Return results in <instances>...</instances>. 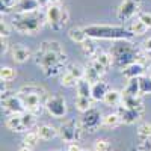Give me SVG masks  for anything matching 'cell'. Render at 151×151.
Returning <instances> with one entry per match:
<instances>
[{"label":"cell","mask_w":151,"mask_h":151,"mask_svg":"<svg viewBox=\"0 0 151 151\" xmlns=\"http://www.w3.org/2000/svg\"><path fill=\"white\" fill-rule=\"evenodd\" d=\"M33 60L38 67H41L45 77L60 76L68 67V56L59 41L47 40L40 44L33 53Z\"/></svg>","instance_id":"1"},{"label":"cell","mask_w":151,"mask_h":151,"mask_svg":"<svg viewBox=\"0 0 151 151\" xmlns=\"http://www.w3.org/2000/svg\"><path fill=\"white\" fill-rule=\"evenodd\" d=\"M47 23L45 12L40 11H32V12H15L12 17L11 26L17 33L21 35H36L40 33Z\"/></svg>","instance_id":"2"},{"label":"cell","mask_w":151,"mask_h":151,"mask_svg":"<svg viewBox=\"0 0 151 151\" xmlns=\"http://www.w3.org/2000/svg\"><path fill=\"white\" fill-rule=\"evenodd\" d=\"M18 95L21 97L24 106H26V110L36 116H40L42 113V110L45 109V101L50 97L44 88L38 85L21 86L18 89Z\"/></svg>","instance_id":"3"},{"label":"cell","mask_w":151,"mask_h":151,"mask_svg":"<svg viewBox=\"0 0 151 151\" xmlns=\"http://www.w3.org/2000/svg\"><path fill=\"white\" fill-rule=\"evenodd\" d=\"M86 35L92 40H107V41H133L134 35L125 27L109 26V24H92L85 27Z\"/></svg>","instance_id":"4"},{"label":"cell","mask_w":151,"mask_h":151,"mask_svg":"<svg viewBox=\"0 0 151 151\" xmlns=\"http://www.w3.org/2000/svg\"><path fill=\"white\" fill-rule=\"evenodd\" d=\"M112 58H113V65L119 70H124L130 64L139 60V56L142 52H139L130 41H121L119 44H115L110 50Z\"/></svg>","instance_id":"5"},{"label":"cell","mask_w":151,"mask_h":151,"mask_svg":"<svg viewBox=\"0 0 151 151\" xmlns=\"http://www.w3.org/2000/svg\"><path fill=\"white\" fill-rule=\"evenodd\" d=\"M45 18H47L48 26L53 30L59 32L67 26V23L70 20V12H68L67 8H64L59 3L50 5V6L45 8Z\"/></svg>","instance_id":"6"},{"label":"cell","mask_w":151,"mask_h":151,"mask_svg":"<svg viewBox=\"0 0 151 151\" xmlns=\"http://www.w3.org/2000/svg\"><path fill=\"white\" fill-rule=\"evenodd\" d=\"M59 136L60 139L64 141L65 144H74L77 142L80 144L83 139V127L80 125V121L76 119H65L59 127H58Z\"/></svg>","instance_id":"7"},{"label":"cell","mask_w":151,"mask_h":151,"mask_svg":"<svg viewBox=\"0 0 151 151\" xmlns=\"http://www.w3.org/2000/svg\"><path fill=\"white\" fill-rule=\"evenodd\" d=\"M80 125L83 127L85 132L88 133H94L97 132L100 127H103V116H101V112L98 109L92 107L88 112L83 113V116L80 119Z\"/></svg>","instance_id":"8"},{"label":"cell","mask_w":151,"mask_h":151,"mask_svg":"<svg viewBox=\"0 0 151 151\" xmlns=\"http://www.w3.org/2000/svg\"><path fill=\"white\" fill-rule=\"evenodd\" d=\"M45 110L48 112L50 116L53 118H64L68 112V106H67V100L62 95H52L47 98L45 101Z\"/></svg>","instance_id":"9"},{"label":"cell","mask_w":151,"mask_h":151,"mask_svg":"<svg viewBox=\"0 0 151 151\" xmlns=\"http://www.w3.org/2000/svg\"><path fill=\"white\" fill-rule=\"evenodd\" d=\"M141 12V0H122L116 11L119 21H130Z\"/></svg>","instance_id":"10"},{"label":"cell","mask_w":151,"mask_h":151,"mask_svg":"<svg viewBox=\"0 0 151 151\" xmlns=\"http://www.w3.org/2000/svg\"><path fill=\"white\" fill-rule=\"evenodd\" d=\"M2 107L9 112L11 115H14V113H24L27 112L26 110V106H24L21 97L17 94H11L9 91L2 94Z\"/></svg>","instance_id":"11"},{"label":"cell","mask_w":151,"mask_h":151,"mask_svg":"<svg viewBox=\"0 0 151 151\" xmlns=\"http://www.w3.org/2000/svg\"><path fill=\"white\" fill-rule=\"evenodd\" d=\"M116 113L121 116L122 124H129V125L137 122V121L142 118V113H139L137 110H133V109H130V107H127V106H124L122 103L116 107Z\"/></svg>","instance_id":"12"},{"label":"cell","mask_w":151,"mask_h":151,"mask_svg":"<svg viewBox=\"0 0 151 151\" xmlns=\"http://www.w3.org/2000/svg\"><path fill=\"white\" fill-rule=\"evenodd\" d=\"M11 55H12V59H14L17 64H24V62H27L32 56V52L30 48L23 45V44H15L11 47Z\"/></svg>","instance_id":"13"},{"label":"cell","mask_w":151,"mask_h":151,"mask_svg":"<svg viewBox=\"0 0 151 151\" xmlns=\"http://www.w3.org/2000/svg\"><path fill=\"white\" fill-rule=\"evenodd\" d=\"M144 71H145V65L141 64V62H134V64H130L129 67H125L122 70V76L127 80H130V79H136L144 76Z\"/></svg>","instance_id":"14"},{"label":"cell","mask_w":151,"mask_h":151,"mask_svg":"<svg viewBox=\"0 0 151 151\" xmlns=\"http://www.w3.org/2000/svg\"><path fill=\"white\" fill-rule=\"evenodd\" d=\"M6 127L15 133H23L26 132V127H24L23 122V116L21 113H14V115H9L6 119Z\"/></svg>","instance_id":"15"},{"label":"cell","mask_w":151,"mask_h":151,"mask_svg":"<svg viewBox=\"0 0 151 151\" xmlns=\"http://www.w3.org/2000/svg\"><path fill=\"white\" fill-rule=\"evenodd\" d=\"M107 92H109V86H107L106 82L98 80V82L92 83V89H91L92 100H95V101H103Z\"/></svg>","instance_id":"16"},{"label":"cell","mask_w":151,"mask_h":151,"mask_svg":"<svg viewBox=\"0 0 151 151\" xmlns=\"http://www.w3.org/2000/svg\"><path fill=\"white\" fill-rule=\"evenodd\" d=\"M122 104L130 107V109H133V110H137L139 113H142V115H144L145 107H144V101H142L141 95L133 97V95H124L122 94Z\"/></svg>","instance_id":"17"},{"label":"cell","mask_w":151,"mask_h":151,"mask_svg":"<svg viewBox=\"0 0 151 151\" xmlns=\"http://www.w3.org/2000/svg\"><path fill=\"white\" fill-rule=\"evenodd\" d=\"M36 132H38V134H40L41 141H52L53 137H56L59 134L58 129H55L53 125H50V124H41V125H38Z\"/></svg>","instance_id":"18"},{"label":"cell","mask_w":151,"mask_h":151,"mask_svg":"<svg viewBox=\"0 0 151 151\" xmlns=\"http://www.w3.org/2000/svg\"><path fill=\"white\" fill-rule=\"evenodd\" d=\"M82 45V50H83V53L89 58V59H94V58H97L98 56V53L101 52V48H100L94 41H92V38H88V40L83 42V44H80Z\"/></svg>","instance_id":"19"},{"label":"cell","mask_w":151,"mask_h":151,"mask_svg":"<svg viewBox=\"0 0 151 151\" xmlns=\"http://www.w3.org/2000/svg\"><path fill=\"white\" fill-rule=\"evenodd\" d=\"M68 38L73 41V42H76V44H83L88 38L86 35V32H85V27H79V26H76V27H71L70 30H68Z\"/></svg>","instance_id":"20"},{"label":"cell","mask_w":151,"mask_h":151,"mask_svg":"<svg viewBox=\"0 0 151 151\" xmlns=\"http://www.w3.org/2000/svg\"><path fill=\"white\" fill-rule=\"evenodd\" d=\"M103 103L110 107H118L122 103V92L115 91V89H109V92L106 94V97L103 100Z\"/></svg>","instance_id":"21"},{"label":"cell","mask_w":151,"mask_h":151,"mask_svg":"<svg viewBox=\"0 0 151 151\" xmlns=\"http://www.w3.org/2000/svg\"><path fill=\"white\" fill-rule=\"evenodd\" d=\"M42 6L40 5L38 0H20L17 5V12H32V11H40Z\"/></svg>","instance_id":"22"},{"label":"cell","mask_w":151,"mask_h":151,"mask_svg":"<svg viewBox=\"0 0 151 151\" xmlns=\"http://www.w3.org/2000/svg\"><path fill=\"white\" fill-rule=\"evenodd\" d=\"M124 95H133V97H137L141 95V82H139V77L136 79H130L127 82V86H125V89L122 91Z\"/></svg>","instance_id":"23"},{"label":"cell","mask_w":151,"mask_h":151,"mask_svg":"<svg viewBox=\"0 0 151 151\" xmlns=\"http://www.w3.org/2000/svg\"><path fill=\"white\" fill-rule=\"evenodd\" d=\"M74 103H76V109H77L79 112L85 113L88 112L89 109H92V98L91 97H82V95H77L74 100Z\"/></svg>","instance_id":"24"},{"label":"cell","mask_w":151,"mask_h":151,"mask_svg":"<svg viewBox=\"0 0 151 151\" xmlns=\"http://www.w3.org/2000/svg\"><path fill=\"white\" fill-rule=\"evenodd\" d=\"M129 30L134 35V36H142V35H145L147 33V30H148V27L145 26V24L139 20V18H133L132 20V23H130V26H129Z\"/></svg>","instance_id":"25"},{"label":"cell","mask_w":151,"mask_h":151,"mask_svg":"<svg viewBox=\"0 0 151 151\" xmlns=\"http://www.w3.org/2000/svg\"><path fill=\"white\" fill-rule=\"evenodd\" d=\"M91 89H92V83H89L85 77L80 79V80H77V85H76V92H77V95L91 97Z\"/></svg>","instance_id":"26"},{"label":"cell","mask_w":151,"mask_h":151,"mask_svg":"<svg viewBox=\"0 0 151 151\" xmlns=\"http://www.w3.org/2000/svg\"><path fill=\"white\" fill-rule=\"evenodd\" d=\"M122 124V119L118 113H109V115L103 116V127H107V129H115L118 125Z\"/></svg>","instance_id":"27"},{"label":"cell","mask_w":151,"mask_h":151,"mask_svg":"<svg viewBox=\"0 0 151 151\" xmlns=\"http://www.w3.org/2000/svg\"><path fill=\"white\" fill-rule=\"evenodd\" d=\"M101 77H103V74L101 73H98L89 62H88V65L85 67V79L89 82V83H95V82H98V80H101Z\"/></svg>","instance_id":"28"},{"label":"cell","mask_w":151,"mask_h":151,"mask_svg":"<svg viewBox=\"0 0 151 151\" xmlns=\"http://www.w3.org/2000/svg\"><path fill=\"white\" fill-rule=\"evenodd\" d=\"M137 139L139 141H147L151 139V122H142L136 130Z\"/></svg>","instance_id":"29"},{"label":"cell","mask_w":151,"mask_h":151,"mask_svg":"<svg viewBox=\"0 0 151 151\" xmlns=\"http://www.w3.org/2000/svg\"><path fill=\"white\" fill-rule=\"evenodd\" d=\"M60 85L65 86V88H73V86L77 85V79H76L70 71L65 70L64 73L60 74Z\"/></svg>","instance_id":"30"},{"label":"cell","mask_w":151,"mask_h":151,"mask_svg":"<svg viewBox=\"0 0 151 151\" xmlns=\"http://www.w3.org/2000/svg\"><path fill=\"white\" fill-rule=\"evenodd\" d=\"M94 59H97V60H98L100 64H101L106 70H107V68H110V67L113 65V58H112V53L103 52V50H101V52L98 53V56H97V58H94Z\"/></svg>","instance_id":"31"},{"label":"cell","mask_w":151,"mask_h":151,"mask_svg":"<svg viewBox=\"0 0 151 151\" xmlns=\"http://www.w3.org/2000/svg\"><path fill=\"white\" fill-rule=\"evenodd\" d=\"M67 71H70L77 80L85 77V67H82L80 64H68Z\"/></svg>","instance_id":"32"},{"label":"cell","mask_w":151,"mask_h":151,"mask_svg":"<svg viewBox=\"0 0 151 151\" xmlns=\"http://www.w3.org/2000/svg\"><path fill=\"white\" fill-rule=\"evenodd\" d=\"M15 77H17V71L14 68L2 67V70H0V79H2V82H11V80H14Z\"/></svg>","instance_id":"33"},{"label":"cell","mask_w":151,"mask_h":151,"mask_svg":"<svg viewBox=\"0 0 151 151\" xmlns=\"http://www.w3.org/2000/svg\"><path fill=\"white\" fill-rule=\"evenodd\" d=\"M40 134H38V132H29V133H26V136H24V139H23V142H24V145L26 147H35L38 142H40Z\"/></svg>","instance_id":"34"},{"label":"cell","mask_w":151,"mask_h":151,"mask_svg":"<svg viewBox=\"0 0 151 151\" xmlns=\"http://www.w3.org/2000/svg\"><path fill=\"white\" fill-rule=\"evenodd\" d=\"M94 150L95 151H112L113 147H112L110 141H107V139H97L94 142Z\"/></svg>","instance_id":"35"},{"label":"cell","mask_w":151,"mask_h":151,"mask_svg":"<svg viewBox=\"0 0 151 151\" xmlns=\"http://www.w3.org/2000/svg\"><path fill=\"white\" fill-rule=\"evenodd\" d=\"M141 82V92L142 94H151V79L150 77H139Z\"/></svg>","instance_id":"36"},{"label":"cell","mask_w":151,"mask_h":151,"mask_svg":"<svg viewBox=\"0 0 151 151\" xmlns=\"http://www.w3.org/2000/svg\"><path fill=\"white\" fill-rule=\"evenodd\" d=\"M137 18H139L148 29H151V12H139Z\"/></svg>","instance_id":"37"},{"label":"cell","mask_w":151,"mask_h":151,"mask_svg":"<svg viewBox=\"0 0 151 151\" xmlns=\"http://www.w3.org/2000/svg\"><path fill=\"white\" fill-rule=\"evenodd\" d=\"M11 30H12V26H9V24L6 23V21H0V35L2 36H6V38H9V35H11Z\"/></svg>","instance_id":"38"},{"label":"cell","mask_w":151,"mask_h":151,"mask_svg":"<svg viewBox=\"0 0 151 151\" xmlns=\"http://www.w3.org/2000/svg\"><path fill=\"white\" fill-rule=\"evenodd\" d=\"M136 151H151V139L139 141V144L136 147Z\"/></svg>","instance_id":"39"},{"label":"cell","mask_w":151,"mask_h":151,"mask_svg":"<svg viewBox=\"0 0 151 151\" xmlns=\"http://www.w3.org/2000/svg\"><path fill=\"white\" fill-rule=\"evenodd\" d=\"M40 2V5L42 6V8H47V6H50V5H56V3H59L60 0H38Z\"/></svg>","instance_id":"40"},{"label":"cell","mask_w":151,"mask_h":151,"mask_svg":"<svg viewBox=\"0 0 151 151\" xmlns=\"http://www.w3.org/2000/svg\"><path fill=\"white\" fill-rule=\"evenodd\" d=\"M142 47H144V52L151 53V38H148V40H145L142 42Z\"/></svg>","instance_id":"41"},{"label":"cell","mask_w":151,"mask_h":151,"mask_svg":"<svg viewBox=\"0 0 151 151\" xmlns=\"http://www.w3.org/2000/svg\"><path fill=\"white\" fill-rule=\"evenodd\" d=\"M67 151H82V147L77 144V142H74V144H68V150Z\"/></svg>","instance_id":"42"},{"label":"cell","mask_w":151,"mask_h":151,"mask_svg":"<svg viewBox=\"0 0 151 151\" xmlns=\"http://www.w3.org/2000/svg\"><path fill=\"white\" fill-rule=\"evenodd\" d=\"M8 48H9V45H8V38H6V36H2V53H6Z\"/></svg>","instance_id":"43"},{"label":"cell","mask_w":151,"mask_h":151,"mask_svg":"<svg viewBox=\"0 0 151 151\" xmlns=\"http://www.w3.org/2000/svg\"><path fill=\"white\" fill-rule=\"evenodd\" d=\"M20 151H33L30 147H26V145H23L21 148H20Z\"/></svg>","instance_id":"44"},{"label":"cell","mask_w":151,"mask_h":151,"mask_svg":"<svg viewBox=\"0 0 151 151\" xmlns=\"http://www.w3.org/2000/svg\"><path fill=\"white\" fill-rule=\"evenodd\" d=\"M82 151H89V150H83V148H82Z\"/></svg>","instance_id":"45"},{"label":"cell","mask_w":151,"mask_h":151,"mask_svg":"<svg viewBox=\"0 0 151 151\" xmlns=\"http://www.w3.org/2000/svg\"><path fill=\"white\" fill-rule=\"evenodd\" d=\"M150 79H151V73H150Z\"/></svg>","instance_id":"46"},{"label":"cell","mask_w":151,"mask_h":151,"mask_svg":"<svg viewBox=\"0 0 151 151\" xmlns=\"http://www.w3.org/2000/svg\"><path fill=\"white\" fill-rule=\"evenodd\" d=\"M55 151H59V150H55Z\"/></svg>","instance_id":"47"}]
</instances>
